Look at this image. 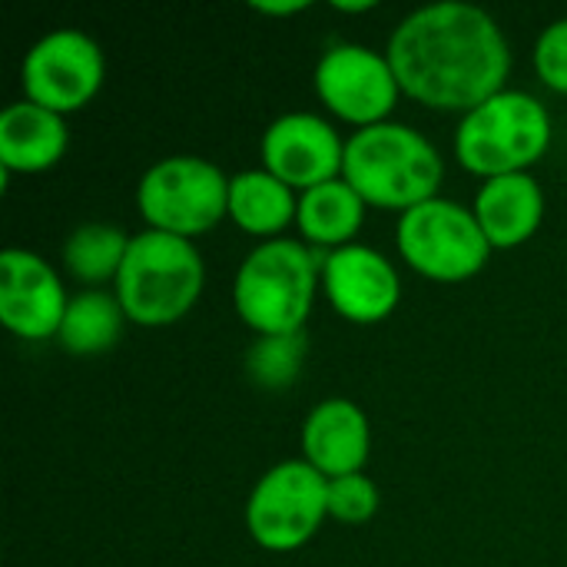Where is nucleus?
<instances>
[{"instance_id": "1", "label": "nucleus", "mask_w": 567, "mask_h": 567, "mask_svg": "<svg viewBox=\"0 0 567 567\" xmlns=\"http://www.w3.org/2000/svg\"><path fill=\"white\" fill-rule=\"evenodd\" d=\"M385 56L402 96L439 113L465 116L508 90L512 50L505 30L475 3L442 0L412 10L392 30Z\"/></svg>"}, {"instance_id": "2", "label": "nucleus", "mask_w": 567, "mask_h": 567, "mask_svg": "<svg viewBox=\"0 0 567 567\" xmlns=\"http://www.w3.org/2000/svg\"><path fill=\"white\" fill-rule=\"evenodd\" d=\"M342 179L375 209L409 213L439 196L445 179L442 153L405 123H379L346 140Z\"/></svg>"}, {"instance_id": "3", "label": "nucleus", "mask_w": 567, "mask_h": 567, "mask_svg": "<svg viewBox=\"0 0 567 567\" xmlns=\"http://www.w3.org/2000/svg\"><path fill=\"white\" fill-rule=\"evenodd\" d=\"M319 282V249L302 239H269L243 259L233 282V306L256 336H296L306 329Z\"/></svg>"}, {"instance_id": "4", "label": "nucleus", "mask_w": 567, "mask_h": 567, "mask_svg": "<svg viewBox=\"0 0 567 567\" xmlns=\"http://www.w3.org/2000/svg\"><path fill=\"white\" fill-rule=\"evenodd\" d=\"M206 286V266L193 239L143 229L130 239L113 292L133 326L163 329L193 312Z\"/></svg>"}, {"instance_id": "5", "label": "nucleus", "mask_w": 567, "mask_h": 567, "mask_svg": "<svg viewBox=\"0 0 567 567\" xmlns=\"http://www.w3.org/2000/svg\"><path fill=\"white\" fill-rule=\"evenodd\" d=\"M551 113L538 96L502 90L462 116L455 130V159L482 183L532 173V166L551 150Z\"/></svg>"}, {"instance_id": "6", "label": "nucleus", "mask_w": 567, "mask_h": 567, "mask_svg": "<svg viewBox=\"0 0 567 567\" xmlns=\"http://www.w3.org/2000/svg\"><path fill=\"white\" fill-rule=\"evenodd\" d=\"M146 229L196 239L229 219V176L203 156H166L136 186Z\"/></svg>"}, {"instance_id": "7", "label": "nucleus", "mask_w": 567, "mask_h": 567, "mask_svg": "<svg viewBox=\"0 0 567 567\" xmlns=\"http://www.w3.org/2000/svg\"><path fill=\"white\" fill-rule=\"evenodd\" d=\"M395 236L405 266L432 282H468L495 252L475 213L442 196L402 213Z\"/></svg>"}, {"instance_id": "8", "label": "nucleus", "mask_w": 567, "mask_h": 567, "mask_svg": "<svg viewBox=\"0 0 567 567\" xmlns=\"http://www.w3.org/2000/svg\"><path fill=\"white\" fill-rule=\"evenodd\" d=\"M329 518V478L306 458L272 465L246 502V528L266 551L286 555L309 545Z\"/></svg>"}, {"instance_id": "9", "label": "nucleus", "mask_w": 567, "mask_h": 567, "mask_svg": "<svg viewBox=\"0 0 567 567\" xmlns=\"http://www.w3.org/2000/svg\"><path fill=\"white\" fill-rule=\"evenodd\" d=\"M106 80V56L100 43L80 30L43 33L23 56L20 86L23 100L60 116L83 110Z\"/></svg>"}, {"instance_id": "10", "label": "nucleus", "mask_w": 567, "mask_h": 567, "mask_svg": "<svg viewBox=\"0 0 567 567\" xmlns=\"http://www.w3.org/2000/svg\"><path fill=\"white\" fill-rule=\"evenodd\" d=\"M312 83L322 106L355 130L389 123L402 96L389 56L362 43L329 47L316 63Z\"/></svg>"}, {"instance_id": "11", "label": "nucleus", "mask_w": 567, "mask_h": 567, "mask_svg": "<svg viewBox=\"0 0 567 567\" xmlns=\"http://www.w3.org/2000/svg\"><path fill=\"white\" fill-rule=\"evenodd\" d=\"M259 156L266 173L306 193L342 176L346 140L319 113H282L266 126Z\"/></svg>"}, {"instance_id": "12", "label": "nucleus", "mask_w": 567, "mask_h": 567, "mask_svg": "<svg viewBox=\"0 0 567 567\" xmlns=\"http://www.w3.org/2000/svg\"><path fill=\"white\" fill-rule=\"evenodd\" d=\"M70 296L53 266L30 249L0 252V322L23 342L56 339Z\"/></svg>"}, {"instance_id": "13", "label": "nucleus", "mask_w": 567, "mask_h": 567, "mask_svg": "<svg viewBox=\"0 0 567 567\" xmlns=\"http://www.w3.org/2000/svg\"><path fill=\"white\" fill-rule=\"evenodd\" d=\"M322 292L346 322L375 326L399 309L402 279L379 249L352 243L322 252Z\"/></svg>"}, {"instance_id": "14", "label": "nucleus", "mask_w": 567, "mask_h": 567, "mask_svg": "<svg viewBox=\"0 0 567 567\" xmlns=\"http://www.w3.org/2000/svg\"><path fill=\"white\" fill-rule=\"evenodd\" d=\"M372 429L365 412L349 399L319 402L302 425V458L326 478H346L365 468Z\"/></svg>"}, {"instance_id": "15", "label": "nucleus", "mask_w": 567, "mask_h": 567, "mask_svg": "<svg viewBox=\"0 0 567 567\" xmlns=\"http://www.w3.org/2000/svg\"><path fill=\"white\" fill-rule=\"evenodd\" d=\"M492 249L525 246L545 219V193L532 173L485 179L472 206Z\"/></svg>"}, {"instance_id": "16", "label": "nucleus", "mask_w": 567, "mask_h": 567, "mask_svg": "<svg viewBox=\"0 0 567 567\" xmlns=\"http://www.w3.org/2000/svg\"><path fill=\"white\" fill-rule=\"evenodd\" d=\"M66 120L30 100H17L0 113V169L3 179L20 173H47L66 153Z\"/></svg>"}, {"instance_id": "17", "label": "nucleus", "mask_w": 567, "mask_h": 567, "mask_svg": "<svg viewBox=\"0 0 567 567\" xmlns=\"http://www.w3.org/2000/svg\"><path fill=\"white\" fill-rule=\"evenodd\" d=\"M365 199L339 176L332 183H322L316 189L299 193V216L296 229L306 246L336 252L342 246H352L362 223H365Z\"/></svg>"}, {"instance_id": "18", "label": "nucleus", "mask_w": 567, "mask_h": 567, "mask_svg": "<svg viewBox=\"0 0 567 567\" xmlns=\"http://www.w3.org/2000/svg\"><path fill=\"white\" fill-rule=\"evenodd\" d=\"M296 216H299L296 189H289L272 173L246 169L229 179V219L243 233L262 243L282 239V233L296 223Z\"/></svg>"}, {"instance_id": "19", "label": "nucleus", "mask_w": 567, "mask_h": 567, "mask_svg": "<svg viewBox=\"0 0 567 567\" xmlns=\"http://www.w3.org/2000/svg\"><path fill=\"white\" fill-rule=\"evenodd\" d=\"M126 322L130 319H126L116 292L86 289V292L70 299L63 326L56 332V342L70 355H83V359L86 355H103L120 342Z\"/></svg>"}, {"instance_id": "20", "label": "nucleus", "mask_w": 567, "mask_h": 567, "mask_svg": "<svg viewBox=\"0 0 567 567\" xmlns=\"http://www.w3.org/2000/svg\"><path fill=\"white\" fill-rule=\"evenodd\" d=\"M130 239L133 236H126L120 226L83 223L63 243V266L76 282H83L90 289L103 286V282H116L126 249H130Z\"/></svg>"}, {"instance_id": "21", "label": "nucleus", "mask_w": 567, "mask_h": 567, "mask_svg": "<svg viewBox=\"0 0 567 567\" xmlns=\"http://www.w3.org/2000/svg\"><path fill=\"white\" fill-rule=\"evenodd\" d=\"M306 362V332L296 336H259L246 352V375L266 392L289 389Z\"/></svg>"}, {"instance_id": "22", "label": "nucleus", "mask_w": 567, "mask_h": 567, "mask_svg": "<svg viewBox=\"0 0 567 567\" xmlns=\"http://www.w3.org/2000/svg\"><path fill=\"white\" fill-rule=\"evenodd\" d=\"M379 512V488L365 472L329 478V518L342 525H365Z\"/></svg>"}, {"instance_id": "23", "label": "nucleus", "mask_w": 567, "mask_h": 567, "mask_svg": "<svg viewBox=\"0 0 567 567\" xmlns=\"http://www.w3.org/2000/svg\"><path fill=\"white\" fill-rule=\"evenodd\" d=\"M535 70L551 93L567 96V17L542 30L535 43Z\"/></svg>"}, {"instance_id": "24", "label": "nucleus", "mask_w": 567, "mask_h": 567, "mask_svg": "<svg viewBox=\"0 0 567 567\" xmlns=\"http://www.w3.org/2000/svg\"><path fill=\"white\" fill-rule=\"evenodd\" d=\"M312 3H306V0H286V3H252V10L256 13H262V17H296V13H306Z\"/></svg>"}, {"instance_id": "25", "label": "nucleus", "mask_w": 567, "mask_h": 567, "mask_svg": "<svg viewBox=\"0 0 567 567\" xmlns=\"http://www.w3.org/2000/svg\"><path fill=\"white\" fill-rule=\"evenodd\" d=\"M332 10H339V13H369V10H375V0H359V3H342V0H336Z\"/></svg>"}]
</instances>
